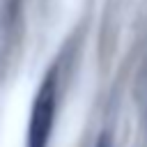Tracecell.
<instances>
[{"mask_svg": "<svg viewBox=\"0 0 147 147\" xmlns=\"http://www.w3.org/2000/svg\"><path fill=\"white\" fill-rule=\"evenodd\" d=\"M55 119V78L48 74L32 101V113L28 122V147H48Z\"/></svg>", "mask_w": 147, "mask_h": 147, "instance_id": "obj_1", "label": "cell"}, {"mask_svg": "<svg viewBox=\"0 0 147 147\" xmlns=\"http://www.w3.org/2000/svg\"><path fill=\"white\" fill-rule=\"evenodd\" d=\"M94 147H113V145H110V138L103 133V136H99V140H96V145H94Z\"/></svg>", "mask_w": 147, "mask_h": 147, "instance_id": "obj_2", "label": "cell"}]
</instances>
